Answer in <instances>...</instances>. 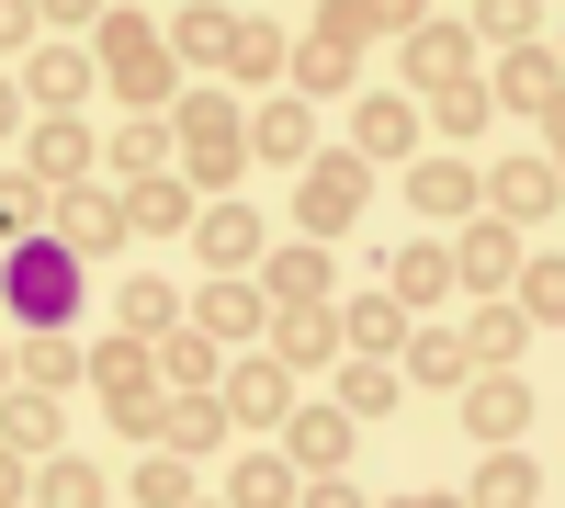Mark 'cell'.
Wrapping results in <instances>:
<instances>
[{
	"label": "cell",
	"mask_w": 565,
	"mask_h": 508,
	"mask_svg": "<svg viewBox=\"0 0 565 508\" xmlns=\"http://www.w3.org/2000/svg\"><path fill=\"white\" fill-rule=\"evenodd\" d=\"M271 452H282V464H295V475H351V452H362V419H340V407H295V419H282L271 430Z\"/></svg>",
	"instance_id": "obj_7"
},
{
	"label": "cell",
	"mask_w": 565,
	"mask_h": 508,
	"mask_svg": "<svg viewBox=\"0 0 565 508\" xmlns=\"http://www.w3.org/2000/svg\"><path fill=\"white\" fill-rule=\"evenodd\" d=\"M114 12H148V0H114Z\"/></svg>",
	"instance_id": "obj_57"
},
{
	"label": "cell",
	"mask_w": 565,
	"mask_h": 508,
	"mask_svg": "<svg viewBox=\"0 0 565 508\" xmlns=\"http://www.w3.org/2000/svg\"><path fill=\"white\" fill-rule=\"evenodd\" d=\"M362 204H373V170H362L351 148H317V159L295 170V238H317V249H340L351 226H362Z\"/></svg>",
	"instance_id": "obj_4"
},
{
	"label": "cell",
	"mask_w": 565,
	"mask_h": 508,
	"mask_svg": "<svg viewBox=\"0 0 565 508\" xmlns=\"http://www.w3.org/2000/svg\"><path fill=\"white\" fill-rule=\"evenodd\" d=\"M23 170L45 181V193H79V181L103 170V148H90L79 114H34V125H23Z\"/></svg>",
	"instance_id": "obj_12"
},
{
	"label": "cell",
	"mask_w": 565,
	"mask_h": 508,
	"mask_svg": "<svg viewBox=\"0 0 565 508\" xmlns=\"http://www.w3.org/2000/svg\"><path fill=\"white\" fill-rule=\"evenodd\" d=\"M295 508H362V486H351V475H306V497H295Z\"/></svg>",
	"instance_id": "obj_53"
},
{
	"label": "cell",
	"mask_w": 565,
	"mask_h": 508,
	"mask_svg": "<svg viewBox=\"0 0 565 508\" xmlns=\"http://www.w3.org/2000/svg\"><path fill=\"white\" fill-rule=\"evenodd\" d=\"M215 396H226V430H249V441H271V430L306 407V396H295V374H282L271 350H238V361L215 374Z\"/></svg>",
	"instance_id": "obj_5"
},
{
	"label": "cell",
	"mask_w": 565,
	"mask_h": 508,
	"mask_svg": "<svg viewBox=\"0 0 565 508\" xmlns=\"http://www.w3.org/2000/svg\"><path fill=\"white\" fill-rule=\"evenodd\" d=\"M148 350H159V396H215V374H226V350L193 328V316H181V328H159Z\"/></svg>",
	"instance_id": "obj_26"
},
{
	"label": "cell",
	"mask_w": 565,
	"mask_h": 508,
	"mask_svg": "<svg viewBox=\"0 0 565 508\" xmlns=\"http://www.w3.org/2000/svg\"><path fill=\"white\" fill-rule=\"evenodd\" d=\"M90 79H103V68H90V45H79V34H45L34 57H23V102H34V114H79Z\"/></svg>",
	"instance_id": "obj_15"
},
{
	"label": "cell",
	"mask_w": 565,
	"mask_h": 508,
	"mask_svg": "<svg viewBox=\"0 0 565 508\" xmlns=\"http://www.w3.org/2000/svg\"><path fill=\"white\" fill-rule=\"evenodd\" d=\"M79 305H90V260H68L57 238L0 249V328H79Z\"/></svg>",
	"instance_id": "obj_2"
},
{
	"label": "cell",
	"mask_w": 565,
	"mask_h": 508,
	"mask_svg": "<svg viewBox=\"0 0 565 508\" xmlns=\"http://www.w3.org/2000/svg\"><path fill=\"white\" fill-rule=\"evenodd\" d=\"M385 294H396L407 316H430V305H452V249H441V238H407V249L385 260Z\"/></svg>",
	"instance_id": "obj_27"
},
{
	"label": "cell",
	"mask_w": 565,
	"mask_h": 508,
	"mask_svg": "<svg viewBox=\"0 0 565 508\" xmlns=\"http://www.w3.org/2000/svg\"><path fill=\"white\" fill-rule=\"evenodd\" d=\"M282 57H295V34H282V23H249V12H238V45H226V79H282Z\"/></svg>",
	"instance_id": "obj_42"
},
{
	"label": "cell",
	"mask_w": 565,
	"mask_h": 508,
	"mask_svg": "<svg viewBox=\"0 0 565 508\" xmlns=\"http://www.w3.org/2000/svg\"><path fill=\"white\" fill-rule=\"evenodd\" d=\"M181 508H226V497H181Z\"/></svg>",
	"instance_id": "obj_56"
},
{
	"label": "cell",
	"mask_w": 565,
	"mask_h": 508,
	"mask_svg": "<svg viewBox=\"0 0 565 508\" xmlns=\"http://www.w3.org/2000/svg\"><path fill=\"white\" fill-rule=\"evenodd\" d=\"M103 12H114V0H34V23H45V34H90Z\"/></svg>",
	"instance_id": "obj_49"
},
{
	"label": "cell",
	"mask_w": 565,
	"mask_h": 508,
	"mask_svg": "<svg viewBox=\"0 0 565 508\" xmlns=\"http://www.w3.org/2000/svg\"><path fill=\"white\" fill-rule=\"evenodd\" d=\"M554 204H565L554 148H543V159H498V170H487V215H498V226H521V238H532V226H554Z\"/></svg>",
	"instance_id": "obj_9"
},
{
	"label": "cell",
	"mask_w": 565,
	"mask_h": 508,
	"mask_svg": "<svg viewBox=\"0 0 565 508\" xmlns=\"http://www.w3.org/2000/svg\"><path fill=\"white\" fill-rule=\"evenodd\" d=\"M226 45H238V12H226V0H181L170 12V57L181 68H226Z\"/></svg>",
	"instance_id": "obj_31"
},
{
	"label": "cell",
	"mask_w": 565,
	"mask_h": 508,
	"mask_svg": "<svg viewBox=\"0 0 565 508\" xmlns=\"http://www.w3.org/2000/svg\"><path fill=\"white\" fill-rule=\"evenodd\" d=\"M260 249H271V238H260V215H249L238 193L193 204V260H204V271H260Z\"/></svg>",
	"instance_id": "obj_18"
},
{
	"label": "cell",
	"mask_w": 565,
	"mask_h": 508,
	"mask_svg": "<svg viewBox=\"0 0 565 508\" xmlns=\"http://www.w3.org/2000/svg\"><path fill=\"white\" fill-rule=\"evenodd\" d=\"M0 508H34V464H23L12 441H0Z\"/></svg>",
	"instance_id": "obj_52"
},
{
	"label": "cell",
	"mask_w": 565,
	"mask_h": 508,
	"mask_svg": "<svg viewBox=\"0 0 565 508\" xmlns=\"http://www.w3.org/2000/svg\"><path fill=\"white\" fill-rule=\"evenodd\" d=\"M249 283H260V305H328L340 294V260H328L317 238H282V249H260Z\"/></svg>",
	"instance_id": "obj_16"
},
{
	"label": "cell",
	"mask_w": 565,
	"mask_h": 508,
	"mask_svg": "<svg viewBox=\"0 0 565 508\" xmlns=\"http://www.w3.org/2000/svg\"><path fill=\"white\" fill-rule=\"evenodd\" d=\"M260 350L282 361V374H317V361H340V316H328V305H271Z\"/></svg>",
	"instance_id": "obj_22"
},
{
	"label": "cell",
	"mask_w": 565,
	"mask_h": 508,
	"mask_svg": "<svg viewBox=\"0 0 565 508\" xmlns=\"http://www.w3.org/2000/svg\"><path fill=\"white\" fill-rule=\"evenodd\" d=\"M34 45H45V23H34V0H0V68H12V57H34Z\"/></svg>",
	"instance_id": "obj_47"
},
{
	"label": "cell",
	"mask_w": 565,
	"mask_h": 508,
	"mask_svg": "<svg viewBox=\"0 0 565 508\" xmlns=\"http://www.w3.org/2000/svg\"><path fill=\"white\" fill-rule=\"evenodd\" d=\"M90 68H103V90L125 114H170V90H181V57H170V34L148 12H103L90 23Z\"/></svg>",
	"instance_id": "obj_3"
},
{
	"label": "cell",
	"mask_w": 565,
	"mask_h": 508,
	"mask_svg": "<svg viewBox=\"0 0 565 508\" xmlns=\"http://www.w3.org/2000/svg\"><path fill=\"white\" fill-rule=\"evenodd\" d=\"M103 170H125V181H148V170H181V148H170V114H125V125L103 136Z\"/></svg>",
	"instance_id": "obj_35"
},
{
	"label": "cell",
	"mask_w": 565,
	"mask_h": 508,
	"mask_svg": "<svg viewBox=\"0 0 565 508\" xmlns=\"http://www.w3.org/2000/svg\"><path fill=\"white\" fill-rule=\"evenodd\" d=\"M238 430H226V396H170V419H159V452H181V464H193V452H226Z\"/></svg>",
	"instance_id": "obj_37"
},
{
	"label": "cell",
	"mask_w": 565,
	"mask_h": 508,
	"mask_svg": "<svg viewBox=\"0 0 565 508\" xmlns=\"http://www.w3.org/2000/svg\"><path fill=\"white\" fill-rule=\"evenodd\" d=\"M23 125H34V102H23V79L0 68V148H23Z\"/></svg>",
	"instance_id": "obj_51"
},
{
	"label": "cell",
	"mask_w": 565,
	"mask_h": 508,
	"mask_svg": "<svg viewBox=\"0 0 565 508\" xmlns=\"http://www.w3.org/2000/svg\"><path fill=\"white\" fill-rule=\"evenodd\" d=\"M509 305L532 316V339H554V328H565V260H554V249L521 260V271H509Z\"/></svg>",
	"instance_id": "obj_38"
},
{
	"label": "cell",
	"mask_w": 565,
	"mask_h": 508,
	"mask_svg": "<svg viewBox=\"0 0 565 508\" xmlns=\"http://www.w3.org/2000/svg\"><path fill=\"white\" fill-rule=\"evenodd\" d=\"M487 114H521V125H543L554 136V114H565V57L532 34V45H509V68L487 79Z\"/></svg>",
	"instance_id": "obj_6"
},
{
	"label": "cell",
	"mask_w": 565,
	"mask_h": 508,
	"mask_svg": "<svg viewBox=\"0 0 565 508\" xmlns=\"http://www.w3.org/2000/svg\"><path fill=\"white\" fill-rule=\"evenodd\" d=\"M45 204H57V193H45L34 170H0V249H12V238H45Z\"/></svg>",
	"instance_id": "obj_43"
},
{
	"label": "cell",
	"mask_w": 565,
	"mask_h": 508,
	"mask_svg": "<svg viewBox=\"0 0 565 508\" xmlns=\"http://www.w3.org/2000/svg\"><path fill=\"white\" fill-rule=\"evenodd\" d=\"M170 148H181V181H193V193H238V170H249V114H238V90H226V79L170 90Z\"/></svg>",
	"instance_id": "obj_1"
},
{
	"label": "cell",
	"mask_w": 565,
	"mask_h": 508,
	"mask_svg": "<svg viewBox=\"0 0 565 508\" xmlns=\"http://www.w3.org/2000/svg\"><path fill=\"white\" fill-rule=\"evenodd\" d=\"M34 508H114V475L90 452H45L34 464Z\"/></svg>",
	"instance_id": "obj_34"
},
{
	"label": "cell",
	"mask_w": 565,
	"mask_h": 508,
	"mask_svg": "<svg viewBox=\"0 0 565 508\" xmlns=\"http://www.w3.org/2000/svg\"><path fill=\"white\" fill-rule=\"evenodd\" d=\"M306 159H317V102L260 90V114H249V170H306Z\"/></svg>",
	"instance_id": "obj_17"
},
{
	"label": "cell",
	"mask_w": 565,
	"mask_h": 508,
	"mask_svg": "<svg viewBox=\"0 0 565 508\" xmlns=\"http://www.w3.org/2000/svg\"><path fill=\"white\" fill-rule=\"evenodd\" d=\"M125 497L136 508H181V497H193V464H181V452H148V464L125 475Z\"/></svg>",
	"instance_id": "obj_44"
},
{
	"label": "cell",
	"mask_w": 565,
	"mask_h": 508,
	"mask_svg": "<svg viewBox=\"0 0 565 508\" xmlns=\"http://www.w3.org/2000/svg\"><path fill=\"white\" fill-rule=\"evenodd\" d=\"M328 316H340V350H351V361H396V339L418 328V316H407L385 283H362L351 305H328Z\"/></svg>",
	"instance_id": "obj_19"
},
{
	"label": "cell",
	"mask_w": 565,
	"mask_h": 508,
	"mask_svg": "<svg viewBox=\"0 0 565 508\" xmlns=\"http://www.w3.org/2000/svg\"><path fill=\"white\" fill-rule=\"evenodd\" d=\"M452 339H463V361H476V374H521V350H532V316L509 305V294H487V305L463 316Z\"/></svg>",
	"instance_id": "obj_21"
},
{
	"label": "cell",
	"mask_w": 565,
	"mask_h": 508,
	"mask_svg": "<svg viewBox=\"0 0 565 508\" xmlns=\"http://www.w3.org/2000/svg\"><path fill=\"white\" fill-rule=\"evenodd\" d=\"M385 508H463V497H441V486H418V497H385Z\"/></svg>",
	"instance_id": "obj_54"
},
{
	"label": "cell",
	"mask_w": 565,
	"mask_h": 508,
	"mask_svg": "<svg viewBox=\"0 0 565 508\" xmlns=\"http://www.w3.org/2000/svg\"><path fill=\"white\" fill-rule=\"evenodd\" d=\"M476 34H498V45H532V34H543V0H476Z\"/></svg>",
	"instance_id": "obj_46"
},
{
	"label": "cell",
	"mask_w": 565,
	"mask_h": 508,
	"mask_svg": "<svg viewBox=\"0 0 565 508\" xmlns=\"http://www.w3.org/2000/svg\"><path fill=\"white\" fill-rule=\"evenodd\" d=\"M79 374H90L79 328H12V385H34V396H68Z\"/></svg>",
	"instance_id": "obj_20"
},
{
	"label": "cell",
	"mask_w": 565,
	"mask_h": 508,
	"mask_svg": "<svg viewBox=\"0 0 565 508\" xmlns=\"http://www.w3.org/2000/svg\"><path fill=\"white\" fill-rule=\"evenodd\" d=\"M125 226H136V238H193V181H181V170L125 181Z\"/></svg>",
	"instance_id": "obj_29"
},
{
	"label": "cell",
	"mask_w": 565,
	"mask_h": 508,
	"mask_svg": "<svg viewBox=\"0 0 565 508\" xmlns=\"http://www.w3.org/2000/svg\"><path fill=\"white\" fill-rule=\"evenodd\" d=\"M45 238H57L68 260H114V249L136 238V226H125V193H90V181L57 193V204H45Z\"/></svg>",
	"instance_id": "obj_8"
},
{
	"label": "cell",
	"mask_w": 565,
	"mask_h": 508,
	"mask_svg": "<svg viewBox=\"0 0 565 508\" xmlns=\"http://www.w3.org/2000/svg\"><path fill=\"white\" fill-rule=\"evenodd\" d=\"M407 204L430 215V226H463V215H487V170L463 159V148H430V159L407 170Z\"/></svg>",
	"instance_id": "obj_14"
},
{
	"label": "cell",
	"mask_w": 565,
	"mask_h": 508,
	"mask_svg": "<svg viewBox=\"0 0 565 508\" xmlns=\"http://www.w3.org/2000/svg\"><path fill=\"white\" fill-rule=\"evenodd\" d=\"M295 497H306V475L282 464L271 441H249L238 464H226V508H295Z\"/></svg>",
	"instance_id": "obj_30"
},
{
	"label": "cell",
	"mask_w": 565,
	"mask_h": 508,
	"mask_svg": "<svg viewBox=\"0 0 565 508\" xmlns=\"http://www.w3.org/2000/svg\"><path fill=\"white\" fill-rule=\"evenodd\" d=\"M418 125H430L441 148H463V136H487V125H498V114H487V79H452V90H430V114H418Z\"/></svg>",
	"instance_id": "obj_41"
},
{
	"label": "cell",
	"mask_w": 565,
	"mask_h": 508,
	"mask_svg": "<svg viewBox=\"0 0 565 508\" xmlns=\"http://www.w3.org/2000/svg\"><path fill=\"white\" fill-rule=\"evenodd\" d=\"M0 396H12V350H0Z\"/></svg>",
	"instance_id": "obj_55"
},
{
	"label": "cell",
	"mask_w": 565,
	"mask_h": 508,
	"mask_svg": "<svg viewBox=\"0 0 565 508\" xmlns=\"http://www.w3.org/2000/svg\"><path fill=\"white\" fill-rule=\"evenodd\" d=\"M114 328H125V339H159V328H181V283H170V271H125Z\"/></svg>",
	"instance_id": "obj_36"
},
{
	"label": "cell",
	"mask_w": 565,
	"mask_h": 508,
	"mask_svg": "<svg viewBox=\"0 0 565 508\" xmlns=\"http://www.w3.org/2000/svg\"><path fill=\"white\" fill-rule=\"evenodd\" d=\"M317 45H351V57H362V45H373L362 34V0H317Z\"/></svg>",
	"instance_id": "obj_48"
},
{
	"label": "cell",
	"mask_w": 565,
	"mask_h": 508,
	"mask_svg": "<svg viewBox=\"0 0 565 508\" xmlns=\"http://www.w3.org/2000/svg\"><path fill=\"white\" fill-rule=\"evenodd\" d=\"M418 102L407 90H351V159H373V170H396V159H418Z\"/></svg>",
	"instance_id": "obj_11"
},
{
	"label": "cell",
	"mask_w": 565,
	"mask_h": 508,
	"mask_svg": "<svg viewBox=\"0 0 565 508\" xmlns=\"http://www.w3.org/2000/svg\"><path fill=\"white\" fill-rule=\"evenodd\" d=\"M521 260H532L521 226H498V215H463V226H452V283H463V294H509V271H521Z\"/></svg>",
	"instance_id": "obj_10"
},
{
	"label": "cell",
	"mask_w": 565,
	"mask_h": 508,
	"mask_svg": "<svg viewBox=\"0 0 565 508\" xmlns=\"http://www.w3.org/2000/svg\"><path fill=\"white\" fill-rule=\"evenodd\" d=\"M463 430L476 441H521L532 430V385L521 374H463Z\"/></svg>",
	"instance_id": "obj_24"
},
{
	"label": "cell",
	"mask_w": 565,
	"mask_h": 508,
	"mask_svg": "<svg viewBox=\"0 0 565 508\" xmlns=\"http://www.w3.org/2000/svg\"><path fill=\"white\" fill-rule=\"evenodd\" d=\"M463 374H476V361H463L452 328H407V339H396V385H407V396H463Z\"/></svg>",
	"instance_id": "obj_23"
},
{
	"label": "cell",
	"mask_w": 565,
	"mask_h": 508,
	"mask_svg": "<svg viewBox=\"0 0 565 508\" xmlns=\"http://www.w3.org/2000/svg\"><path fill=\"white\" fill-rule=\"evenodd\" d=\"M282 79H295V102H351V90H362V57H351V45H295V57H282Z\"/></svg>",
	"instance_id": "obj_32"
},
{
	"label": "cell",
	"mask_w": 565,
	"mask_h": 508,
	"mask_svg": "<svg viewBox=\"0 0 565 508\" xmlns=\"http://www.w3.org/2000/svg\"><path fill=\"white\" fill-rule=\"evenodd\" d=\"M396 396H407V385H396V361H351V350H340V396H328L340 419H385Z\"/></svg>",
	"instance_id": "obj_40"
},
{
	"label": "cell",
	"mask_w": 565,
	"mask_h": 508,
	"mask_svg": "<svg viewBox=\"0 0 565 508\" xmlns=\"http://www.w3.org/2000/svg\"><path fill=\"white\" fill-rule=\"evenodd\" d=\"M103 419H114V441H148L159 452V419H170V396L148 385V396H103Z\"/></svg>",
	"instance_id": "obj_45"
},
{
	"label": "cell",
	"mask_w": 565,
	"mask_h": 508,
	"mask_svg": "<svg viewBox=\"0 0 565 508\" xmlns=\"http://www.w3.org/2000/svg\"><path fill=\"white\" fill-rule=\"evenodd\" d=\"M90 385H103V396H148V385H159V350H148V339H125V328H114V339H90Z\"/></svg>",
	"instance_id": "obj_39"
},
{
	"label": "cell",
	"mask_w": 565,
	"mask_h": 508,
	"mask_svg": "<svg viewBox=\"0 0 565 508\" xmlns=\"http://www.w3.org/2000/svg\"><path fill=\"white\" fill-rule=\"evenodd\" d=\"M0 441H12L23 464H45V452L68 441V407H57V396H34V385H12V396H0Z\"/></svg>",
	"instance_id": "obj_33"
},
{
	"label": "cell",
	"mask_w": 565,
	"mask_h": 508,
	"mask_svg": "<svg viewBox=\"0 0 565 508\" xmlns=\"http://www.w3.org/2000/svg\"><path fill=\"white\" fill-rule=\"evenodd\" d=\"M396 45H407V79H418V90H452V79H476V34H463V23H441V12L418 23V34H396Z\"/></svg>",
	"instance_id": "obj_25"
},
{
	"label": "cell",
	"mask_w": 565,
	"mask_h": 508,
	"mask_svg": "<svg viewBox=\"0 0 565 508\" xmlns=\"http://www.w3.org/2000/svg\"><path fill=\"white\" fill-rule=\"evenodd\" d=\"M463 508H543V464L521 441H487V464H476V486H463Z\"/></svg>",
	"instance_id": "obj_28"
},
{
	"label": "cell",
	"mask_w": 565,
	"mask_h": 508,
	"mask_svg": "<svg viewBox=\"0 0 565 508\" xmlns=\"http://www.w3.org/2000/svg\"><path fill=\"white\" fill-rule=\"evenodd\" d=\"M181 316H193L215 350H260V328H271V305H260V283H249V271H215V283L181 305Z\"/></svg>",
	"instance_id": "obj_13"
},
{
	"label": "cell",
	"mask_w": 565,
	"mask_h": 508,
	"mask_svg": "<svg viewBox=\"0 0 565 508\" xmlns=\"http://www.w3.org/2000/svg\"><path fill=\"white\" fill-rule=\"evenodd\" d=\"M430 23V0H362V34H418Z\"/></svg>",
	"instance_id": "obj_50"
}]
</instances>
